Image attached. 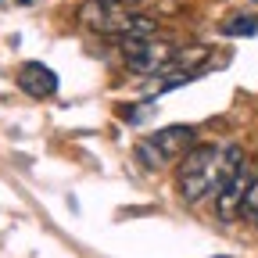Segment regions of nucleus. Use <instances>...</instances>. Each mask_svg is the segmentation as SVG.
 Masks as SVG:
<instances>
[{"instance_id": "1", "label": "nucleus", "mask_w": 258, "mask_h": 258, "mask_svg": "<svg viewBox=\"0 0 258 258\" xmlns=\"http://www.w3.org/2000/svg\"><path fill=\"white\" fill-rule=\"evenodd\" d=\"M79 22L101 36H115V40H144V36H158V22L151 15H140L133 8H118V4H101V0H86L79 8Z\"/></svg>"}, {"instance_id": "2", "label": "nucleus", "mask_w": 258, "mask_h": 258, "mask_svg": "<svg viewBox=\"0 0 258 258\" xmlns=\"http://www.w3.org/2000/svg\"><path fill=\"white\" fill-rule=\"evenodd\" d=\"M219 144H194L176 165V190L186 205L205 201L208 194L219 190Z\"/></svg>"}, {"instance_id": "3", "label": "nucleus", "mask_w": 258, "mask_h": 258, "mask_svg": "<svg viewBox=\"0 0 258 258\" xmlns=\"http://www.w3.org/2000/svg\"><path fill=\"white\" fill-rule=\"evenodd\" d=\"M118 47H122V57H125V69L133 76H169L172 72V57L179 50V43L158 40V36L122 40Z\"/></svg>"}, {"instance_id": "4", "label": "nucleus", "mask_w": 258, "mask_h": 258, "mask_svg": "<svg viewBox=\"0 0 258 258\" xmlns=\"http://www.w3.org/2000/svg\"><path fill=\"white\" fill-rule=\"evenodd\" d=\"M18 90L32 101H47L57 93V72L43 61H25L18 69Z\"/></svg>"}, {"instance_id": "5", "label": "nucleus", "mask_w": 258, "mask_h": 258, "mask_svg": "<svg viewBox=\"0 0 258 258\" xmlns=\"http://www.w3.org/2000/svg\"><path fill=\"white\" fill-rule=\"evenodd\" d=\"M147 140L158 147V154L165 161H176V158H183L194 144H198V129L194 125H165V129H154Z\"/></svg>"}, {"instance_id": "6", "label": "nucleus", "mask_w": 258, "mask_h": 258, "mask_svg": "<svg viewBox=\"0 0 258 258\" xmlns=\"http://www.w3.org/2000/svg\"><path fill=\"white\" fill-rule=\"evenodd\" d=\"M247 183H251V176H247V172H237L230 183H222V186L215 190V215H219L222 222H230V219H237V215H240V205H244V190H247Z\"/></svg>"}, {"instance_id": "7", "label": "nucleus", "mask_w": 258, "mask_h": 258, "mask_svg": "<svg viewBox=\"0 0 258 258\" xmlns=\"http://www.w3.org/2000/svg\"><path fill=\"white\" fill-rule=\"evenodd\" d=\"M133 154H137V161H140V165H144L147 172H158V169H165V165H169V161L158 154V147H154L151 140H140Z\"/></svg>"}, {"instance_id": "8", "label": "nucleus", "mask_w": 258, "mask_h": 258, "mask_svg": "<svg viewBox=\"0 0 258 258\" xmlns=\"http://www.w3.org/2000/svg\"><path fill=\"white\" fill-rule=\"evenodd\" d=\"M251 32H258V18L254 15H240V18L222 22V36H251Z\"/></svg>"}, {"instance_id": "9", "label": "nucleus", "mask_w": 258, "mask_h": 258, "mask_svg": "<svg viewBox=\"0 0 258 258\" xmlns=\"http://www.w3.org/2000/svg\"><path fill=\"white\" fill-rule=\"evenodd\" d=\"M240 215H247V219H258V179H251V183H247V190H244V205H240Z\"/></svg>"}, {"instance_id": "10", "label": "nucleus", "mask_w": 258, "mask_h": 258, "mask_svg": "<svg viewBox=\"0 0 258 258\" xmlns=\"http://www.w3.org/2000/svg\"><path fill=\"white\" fill-rule=\"evenodd\" d=\"M101 4H118V8H137V4H144V0H101Z\"/></svg>"}, {"instance_id": "11", "label": "nucleus", "mask_w": 258, "mask_h": 258, "mask_svg": "<svg viewBox=\"0 0 258 258\" xmlns=\"http://www.w3.org/2000/svg\"><path fill=\"white\" fill-rule=\"evenodd\" d=\"M254 222H258V219H254Z\"/></svg>"}]
</instances>
